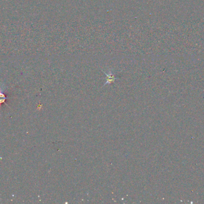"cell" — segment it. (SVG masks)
<instances>
[{
	"label": "cell",
	"mask_w": 204,
	"mask_h": 204,
	"mask_svg": "<svg viewBox=\"0 0 204 204\" xmlns=\"http://www.w3.org/2000/svg\"><path fill=\"white\" fill-rule=\"evenodd\" d=\"M109 75H110V76H109L108 74H106V76L108 77V80H107V81H106V84H107V83H110L113 82V81L115 80V79L114 76H113L112 73H110Z\"/></svg>",
	"instance_id": "1"
},
{
	"label": "cell",
	"mask_w": 204,
	"mask_h": 204,
	"mask_svg": "<svg viewBox=\"0 0 204 204\" xmlns=\"http://www.w3.org/2000/svg\"><path fill=\"white\" fill-rule=\"evenodd\" d=\"M6 97L5 96L4 94H3V93H0V104L4 103L5 101L6 100Z\"/></svg>",
	"instance_id": "2"
}]
</instances>
